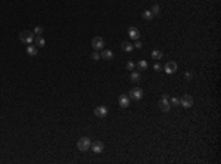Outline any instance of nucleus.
Returning a JSON list of instances; mask_svg holds the SVG:
<instances>
[{"mask_svg": "<svg viewBox=\"0 0 221 164\" xmlns=\"http://www.w3.org/2000/svg\"><path fill=\"white\" fill-rule=\"evenodd\" d=\"M34 33L32 31H28V30H25V31H21L19 33V40L22 43H25V45H31V43L34 41Z\"/></svg>", "mask_w": 221, "mask_h": 164, "instance_id": "obj_1", "label": "nucleus"}, {"mask_svg": "<svg viewBox=\"0 0 221 164\" xmlns=\"http://www.w3.org/2000/svg\"><path fill=\"white\" fill-rule=\"evenodd\" d=\"M77 146H78V149L80 151H89L90 149V146H91V141H90V137H87V136H83V137H80L78 139V142H77Z\"/></svg>", "mask_w": 221, "mask_h": 164, "instance_id": "obj_2", "label": "nucleus"}, {"mask_svg": "<svg viewBox=\"0 0 221 164\" xmlns=\"http://www.w3.org/2000/svg\"><path fill=\"white\" fill-rule=\"evenodd\" d=\"M158 105H159V109L162 111V113H168V111L171 109V103H169V101H168V95L167 93L162 95V98H161Z\"/></svg>", "mask_w": 221, "mask_h": 164, "instance_id": "obj_3", "label": "nucleus"}, {"mask_svg": "<svg viewBox=\"0 0 221 164\" xmlns=\"http://www.w3.org/2000/svg\"><path fill=\"white\" fill-rule=\"evenodd\" d=\"M128 98L133 99V101H140V99L143 98V90H142L140 87H134V89H131L130 93H128Z\"/></svg>", "mask_w": 221, "mask_h": 164, "instance_id": "obj_4", "label": "nucleus"}, {"mask_svg": "<svg viewBox=\"0 0 221 164\" xmlns=\"http://www.w3.org/2000/svg\"><path fill=\"white\" fill-rule=\"evenodd\" d=\"M91 46L95 50H102V49H105V40L102 37H95L91 40Z\"/></svg>", "mask_w": 221, "mask_h": 164, "instance_id": "obj_5", "label": "nucleus"}, {"mask_svg": "<svg viewBox=\"0 0 221 164\" xmlns=\"http://www.w3.org/2000/svg\"><path fill=\"white\" fill-rule=\"evenodd\" d=\"M180 105L183 108H190L193 107V98L190 96V95H183V98L180 99Z\"/></svg>", "mask_w": 221, "mask_h": 164, "instance_id": "obj_6", "label": "nucleus"}, {"mask_svg": "<svg viewBox=\"0 0 221 164\" xmlns=\"http://www.w3.org/2000/svg\"><path fill=\"white\" fill-rule=\"evenodd\" d=\"M90 148L93 149V152H95V154H100V152H103L105 145H103V142H100V141H95V142H91Z\"/></svg>", "mask_w": 221, "mask_h": 164, "instance_id": "obj_7", "label": "nucleus"}, {"mask_svg": "<svg viewBox=\"0 0 221 164\" xmlns=\"http://www.w3.org/2000/svg\"><path fill=\"white\" fill-rule=\"evenodd\" d=\"M164 70H165V73H167V74H174V73H177V64H175V62H173V61H169V62H167V64H165Z\"/></svg>", "mask_w": 221, "mask_h": 164, "instance_id": "obj_8", "label": "nucleus"}, {"mask_svg": "<svg viewBox=\"0 0 221 164\" xmlns=\"http://www.w3.org/2000/svg\"><path fill=\"white\" fill-rule=\"evenodd\" d=\"M95 115H96V117H99V118L106 117V115H108V108H106V107H103V105L97 107V108L95 109Z\"/></svg>", "mask_w": 221, "mask_h": 164, "instance_id": "obj_9", "label": "nucleus"}, {"mask_svg": "<svg viewBox=\"0 0 221 164\" xmlns=\"http://www.w3.org/2000/svg\"><path fill=\"white\" fill-rule=\"evenodd\" d=\"M128 36H130V39H133V40H139V39H140V31L136 28V27H130V28H128Z\"/></svg>", "mask_w": 221, "mask_h": 164, "instance_id": "obj_10", "label": "nucleus"}, {"mask_svg": "<svg viewBox=\"0 0 221 164\" xmlns=\"http://www.w3.org/2000/svg\"><path fill=\"white\" fill-rule=\"evenodd\" d=\"M100 58H102V59H105V61H110V59L114 58V53H112V50H108V49H102Z\"/></svg>", "mask_w": 221, "mask_h": 164, "instance_id": "obj_11", "label": "nucleus"}, {"mask_svg": "<svg viewBox=\"0 0 221 164\" xmlns=\"http://www.w3.org/2000/svg\"><path fill=\"white\" fill-rule=\"evenodd\" d=\"M118 102H120V107H121V108H127V107L130 105V98H128V95H122Z\"/></svg>", "mask_w": 221, "mask_h": 164, "instance_id": "obj_12", "label": "nucleus"}, {"mask_svg": "<svg viewBox=\"0 0 221 164\" xmlns=\"http://www.w3.org/2000/svg\"><path fill=\"white\" fill-rule=\"evenodd\" d=\"M27 53H28L30 56H37V53H38L37 46H34V45H28V46H27Z\"/></svg>", "mask_w": 221, "mask_h": 164, "instance_id": "obj_13", "label": "nucleus"}, {"mask_svg": "<svg viewBox=\"0 0 221 164\" xmlns=\"http://www.w3.org/2000/svg\"><path fill=\"white\" fill-rule=\"evenodd\" d=\"M121 47H122L124 52H133V49H134V46L131 45L130 41H122L121 43Z\"/></svg>", "mask_w": 221, "mask_h": 164, "instance_id": "obj_14", "label": "nucleus"}, {"mask_svg": "<svg viewBox=\"0 0 221 164\" xmlns=\"http://www.w3.org/2000/svg\"><path fill=\"white\" fill-rule=\"evenodd\" d=\"M152 58L156 59V61H159V59H162L164 58V52L162 50H152Z\"/></svg>", "mask_w": 221, "mask_h": 164, "instance_id": "obj_15", "label": "nucleus"}, {"mask_svg": "<svg viewBox=\"0 0 221 164\" xmlns=\"http://www.w3.org/2000/svg\"><path fill=\"white\" fill-rule=\"evenodd\" d=\"M130 81H133V83H139V81H140V74H139L137 71H133V73L130 74Z\"/></svg>", "mask_w": 221, "mask_h": 164, "instance_id": "obj_16", "label": "nucleus"}, {"mask_svg": "<svg viewBox=\"0 0 221 164\" xmlns=\"http://www.w3.org/2000/svg\"><path fill=\"white\" fill-rule=\"evenodd\" d=\"M44 45H46V40L41 36H36V46L37 47H43Z\"/></svg>", "mask_w": 221, "mask_h": 164, "instance_id": "obj_17", "label": "nucleus"}, {"mask_svg": "<svg viewBox=\"0 0 221 164\" xmlns=\"http://www.w3.org/2000/svg\"><path fill=\"white\" fill-rule=\"evenodd\" d=\"M148 67H149V65H148V62L144 61V59H142V61H139V62H137V68H139L140 71H144V70H148Z\"/></svg>", "mask_w": 221, "mask_h": 164, "instance_id": "obj_18", "label": "nucleus"}, {"mask_svg": "<svg viewBox=\"0 0 221 164\" xmlns=\"http://www.w3.org/2000/svg\"><path fill=\"white\" fill-rule=\"evenodd\" d=\"M142 15H143V18L146 19V21H150L152 18H154V13H152L150 11H143V13H142Z\"/></svg>", "mask_w": 221, "mask_h": 164, "instance_id": "obj_19", "label": "nucleus"}, {"mask_svg": "<svg viewBox=\"0 0 221 164\" xmlns=\"http://www.w3.org/2000/svg\"><path fill=\"white\" fill-rule=\"evenodd\" d=\"M32 33H34V36H41V34L44 33V28H43V27H40V25H37V27L34 28Z\"/></svg>", "mask_w": 221, "mask_h": 164, "instance_id": "obj_20", "label": "nucleus"}, {"mask_svg": "<svg viewBox=\"0 0 221 164\" xmlns=\"http://www.w3.org/2000/svg\"><path fill=\"white\" fill-rule=\"evenodd\" d=\"M150 12L154 13V15H159L161 13V7L158 5H154V6H152V9H150Z\"/></svg>", "mask_w": 221, "mask_h": 164, "instance_id": "obj_21", "label": "nucleus"}, {"mask_svg": "<svg viewBox=\"0 0 221 164\" xmlns=\"http://www.w3.org/2000/svg\"><path fill=\"white\" fill-rule=\"evenodd\" d=\"M169 103H171V107H173V105H180V99H177V98H171Z\"/></svg>", "mask_w": 221, "mask_h": 164, "instance_id": "obj_22", "label": "nucleus"}, {"mask_svg": "<svg viewBox=\"0 0 221 164\" xmlns=\"http://www.w3.org/2000/svg\"><path fill=\"white\" fill-rule=\"evenodd\" d=\"M91 59H93V61H99V59H100V55L97 53V52H93V53H91Z\"/></svg>", "mask_w": 221, "mask_h": 164, "instance_id": "obj_23", "label": "nucleus"}, {"mask_svg": "<svg viewBox=\"0 0 221 164\" xmlns=\"http://www.w3.org/2000/svg\"><path fill=\"white\" fill-rule=\"evenodd\" d=\"M134 47H136V49H139V50H142V47H143L142 41H140V40H136V45H134Z\"/></svg>", "mask_w": 221, "mask_h": 164, "instance_id": "obj_24", "label": "nucleus"}, {"mask_svg": "<svg viewBox=\"0 0 221 164\" xmlns=\"http://www.w3.org/2000/svg\"><path fill=\"white\" fill-rule=\"evenodd\" d=\"M134 67H136V65H134V64H133L131 61H128V62H127V70L133 71V70H134Z\"/></svg>", "mask_w": 221, "mask_h": 164, "instance_id": "obj_25", "label": "nucleus"}, {"mask_svg": "<svg viewBox=\"0 0 221 164\" xmlns=\"http://www.w3.org/2000/svg\"><path fill=\"white\" fill-rule=\"evenodd\" d=\"M154 68H155V71H161V70H162L161 64H155V65H154Z\"/></svg>", "mask_w": 221, "mask_h": 164, "instance_id": "obj_26", "label": "nucleus"}, {"mask_svg": "<svg viewBox=\"0 0 221 164\" xmlns=\"http://www.w3.org/2000/svg\"><path fill=\"white\" fill-rule=\"evenodd\" d=\"M184 77H186V79H187V80H190V79H192V77H193V74L187 71V73H186V74H184Z\"/></svg>", "mask_w": 221, "mask_h": 164, "instance_id": "obj_27", "label": "nucleus"}]
</instances>
